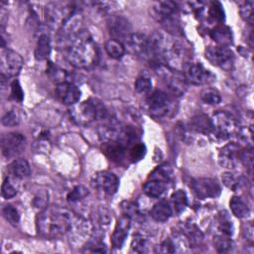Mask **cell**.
Segmentation results:
<instances>
[{
  "mask_svg": "<svg viewBox=\"0 0 254 254\" xmlns=\"http://www.w3.org/2000/svg\"><path fill=\"white\" fill-rule=\"evenodd\" d=\"M253 149L251 146L240 150L239 161L250 171H252L253 169Z\"/></svg>",
  "mask_w": 254,
  "mask_h": 254,
  "instance_id": "b9f144b4",
  "label": "cell"
},
{
  "mask_svg": "<svg viewBox=\"0 0 254 254\" xmlns=\"http://www.w3.org/2000/svg\"><path fill=\"white\" fill-rule=\"evenodd\" d=\"M193 193L200 199L217 197L221 192L220 185L216 180L210 178H198L191 181L190 185Z\"/></svg>",
  "mask_w": 254,
  "mask_h": 254,
  "instance_id": "8fae6325",
  "label": "cell"
},
{
  "mask_svg": "<svg viewBox=\"0 0 254 254\" xmlns=\"http://www.w3.org/2000/svg\"><path fill=\"white\" fill-rule=\"evenodd\" d=\"M1 193L3 195V197L5 198H11L13 196H15L17 194V190L16 188L10 183L9 179H5L2 187H1Z\"/></svg>",
  "mask_w": 254,
  "mask_h": 254,
  "instance_id": "7dc6e473",
  "label": "cell"
},
{
  "mask_svg": "<svg viewBox=\"0 0 254 254\" xmlns=\"http://www.w3.org/2000/svg\"><path fill=\"white\" fill-rule=\"evenodd\" d=\"M222 5L215 1L211 2L208 8V19L213 23H221L224 20V11L222 9Z\"/></svg>",
  "mask_w": 254,
  "mask_h": 254,
  "instance_id": "e575fe53",
  "label": "cell"
},
{
  "mask_svg": "<svg viewBox=\"0 0 254 254\" xmlns=\"http://www.w3.org/2000/svg\"><path fill=\"white\" fill-rule=\"evenodd\" d=\"M213 245L217 252L224 253V252H227L231 248L232 241L230 239V236L220 233V234H217L214 236Z\"/></svg>",
  "mask_w": 254,
  "mask_h": 254,
  "instance_id": "836d02e7",
  "label": "cell"
},
{
  "mask_svg": "<svg viewBox=\"0 0 254 254\" xmlns=\"http://www.w3.org/2000/svg\"><path fill=\"white\" fill-rule=\"evenodd\" d=\"M126 146L120 141H104L102 152L112 162L119 163L125 156Z\"/></svg>",
  "mask_w": 254,
  "mask_h": 254,
  "instance_id": "44dd1931",
  "label": "cell"
},
{
  "mask_svg": "<svg viewBox=\"0 0 254 254\" xmlns=\"http://www.w3.org/2000/svg\"><path fill=\"white\" fill-rule=\"evenodd\" d=\"M150 213H151V216L156 221L164 222L171 217L173 210L170 205V202L167 199H161L154 204Z\"/></svg>",
  "mask_w": 254,
  "mask_h": 254,
  "instance_id": "7402d4cb",
  "label": "cell"
},
{
  "mask_svg": "<svg viewBox=\"0 0 254 254\" xmlns=\"http://www.w3.org/2000/svg\"><path fill=\"white\" fill-rule=\"evenodd\" d=\"M20 123V116L17 111L10 110L2 117V124L5 126H16Z\"/></svg>",
  "mask_w": 254,
  "mask_h": 254,
  "instance_id": "f6af8a7d",
  "label": "cell"
},
{
  "mask_svg": "<svg viewBox=\"0 0 254 254\" xmlns=\"http://www.w3.org/2000/svg\"><path fill=\"white\" fill-rule=\"evenodd\" d=\"M70 116L73 121L80 125H87L96 120H104L108 117L105 105L96 98H89L70 109Z\"/></svg>",
  "mask_w": 254,
  "mask_h": 254,
  "instance_id": "3957f363",
  "label": "cell"
},
{
  "mask_svg": "<svg viewBox=\"0 0 254 254\" xmlns=\"http://www.w3.org/2000/svg\"><path fill=\"white\" fill-rule=\"evenodd\" d=\"M131 248L134 252H137V253H148L151 251V246L149 241L140 234H137L134 236L131 243Z\"/></svg>",
  "mask_w": 254,
  "mask_h": 254,
  "instance_id": "d590c367",
  "label": "cell"
},
{
  "mask_svg": "<svg viewBox=\"0 0 254 254\" xmlns=\"http://www.w3.org/2000/svg\"><path fill=\"white\" fill-rule=\"evenodd\" d=\"M11 94L12 96L18 100V101H22L23 98H24V92L22 90V87L19 83L18 80H14L12 83H11Z\"/></svg>",
  "mask_w": 254,
  "mask_h": 254,
  "instance_id": "c3c4849f",
  "label": "cell"
},
{
  "mask_svg": "<svg viewBox=\"0 0 254 254\" xmlns=\"http://www.w3.org/2000/svg\"><path fill=\"white\" fill-rule=\"evenodd\" d=\"M107 27L109 34L112 36V39H115L119 42H126L132 34L130 22L121 15H113L109 17L107 21Z\"/></svg>",
  "mask_w": 254,
  "mask_h": 254,
  "instance_id": "5bb4252c",
  "label": "cell"
},
{
  "mask_svg": "<svg viewBox=\"0 0 254 254\" xmlns=\"http://www.w3.org/2000/svg\"><path fill=\"white\" fill-rule=\"evenodd\" d=\"M253 7H254L253 1H246L239 8V13L242 19L245 20L250 25H253V19H254Z\"/></svg>",
  "mask_w": 254,
  "mask_h": 254,
  "instance_id": "f35d334b",
  "label": "cell"
},
{
  "mask_svg": "<svg viewBox=\"0 0 254 254\" xmlns=\"http://www.w3.org/2000/svg\"><path fill=\"white\" fill-rule=\"evenodd\" d=\"M88 194V190L83 186H76L72 189V190L67 194V200L70 202L78 201L84 198Z\"/></svg>",
  "mask_w": 254,
  "mask_h": 254,
  "instance_id": "ee69618b",
  "label": "cell"
},
{
  "mask_svg": "<svg viewBox=\"0 0 254 254\" xmlns=\"http://www.w3.org/2000/svg\"><path fill=\"white\" fill-rule=\"evenodd\" d=\"M190 128L198 133L207 135L211 133V120L205 114H197L190 119Z\"/></svg>",
  "mask_w": 254,
  "mask_h": 254,
  "instance_id": "cb8c5ba5",
  "label": "cell"
},
{
  "mask_svg": "<svg viewBox=\"0 0 254 254\" xmlns=\"http://www.w3.org/2000/svg\"><path fill=\"white\" fill-rule=\"evenodd\" d=\"M131 225V218L127 215H122L117 220L114 231L111 235V244L114 248H121L128 235V231Z\"/></svg>",
  "mask_w": 254,
  "mask_h": 254,
  "instance_id": "ffe728a7",
  "label": "cell"
},
{
  "mask_svg": "<svg viewBox=\"0 0 254 254\" xmlns=\"http://www.w3.org/2000/svg\"><path fill=\"white\" fill-rule=\"evenodd\" d=\"M2 214L4 218L12 225H16L20 221V214L17 208L12 204H6L2 209Z\"/></svg>",
  "mask_w": 254,
  "mask_h": 254,
  "instance_id": "74e56055",
  "label": "cell"
},
{
  "mask_svg": "<svg viewBox=\"0 0 254 254\" xmlns=\"http://www.w3.org/2000/svg\"><path fill=\"white\" fill-rule=\"evenodd\" d=\"M56 93L58 98L64 104L74 105L80 98V90L78 87L70 81H65L57 84Z\"/></svg>",
  "mask_w": 254,
  "mask_h": 254,
  "instance_id": "e0dca14e",
  "label": "cell"
},
{
  "mask_svg": "<svg viewBox=\"0 0 254 254\" xmlns=\"http://www.w3.org/2000/svg\"><path fill=\"white\" fill-rule=\"evenodd\" d=\"M88 247L90 248L89 249L90 252H106V246L102 242H100L98 240L91 241L88 244Z\"/></svg>",
  "mask_w": 254,
  "mask_h": 254,
  "instance_id": "f907efd6",
  "label": "cell"
},
{
  "mask_svg": "<svg viewBox=\"0 0 254 254\" xmlns=\"http://www.w3.org/2000/svg\"><path fill=\"white\" fill-rule=\"evenodd\" d=\"M154 17L157 18L158 21L162 22L164 26L169 31H177L179 26L176 23L175 15L177 13L178 7L177 4L173 1H159L156 2L153 7Z\"/></svg>",
  "mask_w": 254,
  "mask_h": 254,
  "instance_id": "9c48e42d",
  "label": "cell"
},
{
  "mask_svg": "<svg viewBox=\"0 0 254 254\" xmlns=\"http://www.w3.org/2000/svg\"><path fill=\"white\" fill-rule=\"evenodd\" d=\"M74 12V8H70L64 3H49L44 12L46 24L52 30H60Z\"/></svg>",
  "mask_w": 254,
  "mask_h": 254,
  "instance_id": "5b68a950",
  "label": "cell"
},
{
  "mask_svg": "<svg viewBox=\"0 0 254 254\" xmlns=\"http://www.w3.org/2000/svg\"><path fill=\"white\" fill-rule=\"evenodd\" d=\"M121 208L124 215H127L130 218L136 217L139 214L138 206L132 201H123L121 203Z\"/></svg>",
  "mask_w": 254,
  "mask_h": 254,
  "instance_id": "bcb514c9",
  "label": "cell"
},
{
  "mask_svg": "<svg viewBox=\"0 0 254 254\" xmlns=\"http://www.w3.org/2000/svg\"><path fill=\"white\" fill-rule=\"evenodd\" d=\"M111 220H112V214L110 213V211L107 208L101 207L97 210L96 221H97V224L101 228H104V227L108 226Z\"/></svg>",
  "mask_w": 254,
  "mask_h": 254,
  "instance_id": "7bdbcfd3",
  "label": "cell"
},
{
  "mask_svg": "<svg viewBox=\"0 0 254 254\" xmlns=\"http://www.w3.org/2000/svg\"><path fill=\"white\" fill-rule=\"evenodd\" d=\"M200 98L207 104L215 105L220 102L221 97L217 90L213 88H204L200 92Z\"/></svg>",
  "mask_w": 254,
  "mask_h": 254,
  "instance_id": "8d00e7d4",
  "label": "cell"
},
{
  "mask_svg": "<svg viewBox=\"0 0 254 254\" xmlns=\"http://www.w3.org/2000/svg\"><path fill=\"white\" fill-rule=\"evenodd\" d=\"M26 146V138L23 134L12 132L4 135L1 142L2 154L6 158H13L21 154Z\"/></svg>",
  "mask_w": 254,
  "mask_h": 254,
  "instance_id": "4fadbf2b",
  "label": "cell"
},
{
  "mask_svg": "<svg viewBox=\"0 0 254 254\" xmlns=\"http://www.w3.org/2000/svg\"><path fill=\"white\" fill-rule=\"evenodd\" d=\"M221 179H222L223 185L233 191L241 189L243 186H245V183H246V180L244 177L238 176V175L230 173V172L224 173L222 175Z\"/></svg>",
  "mask_w": 254,
  "mask_h": 254,
  "instance_id": "83f0119b",
  "label": "cell"
},
{
  "mask_svg": "<svg viewBox=\"0 0 254 254\" xmlns=\"http://www.w3.org/2000/svg\"><path fill=\"white\" fill-rule=\"evenodd\" d=\"M125 43L127 44L129 50L134 55L148 60V54H149L148 37H146L141 33H132Z\"/></svg>",
  "mask_w": 254,
  "mask_h": 254,
  "instance_id": "d6986e66",
  "label": "cell"
},
{
  "mask_svg": "<svg viewBox=\"0 0 254 254\" xmlns=\"http://www.w3.org/2000/svg\"><path fill=\"white\" fill-rule=\"evenodd\" d=\"M105 51L113 59H121L125 53V47L122 42L110 39L105 42Z\"/></svg>",
  "mask_w": 254,
  "mask_h": 254,
  "instance_id": "4dcf8cb0",
  "label": "cell"
},
{
  "mask_svg": "<svg viewBox=\"0 0 254 254\" xmlns=\"http://www.w3.org/2000/svg\"><path fill=\"white\" fill-rule=\"evenodd\" d=\"M171 175L172 169L169 165L159 166L150 174L149 179L144 184V192L150 197H159L165 191Z\"/></svg>",
  "mask_w": 254,
  "mask_h": 254,
  "instance_id": "277c9868",
  "label": "cell"
},
{
  "mask_svg": "<svg viewBox=\"0 0 254 254\" xmlns=\"http://www.w3.org/2000/svg\"><path fill=\"white\" fill-rule=\"evenodd\" d=\"M146 155V146L143 143H134L129 150V157L132 162L142 160Z\"/></svg>",
  "mask_w": 254,
  "mask_h": 254,
  "instance_id": "60d3db41",
  "label": "cell"
},
{
  "mask_svg": "<svg viewBox=\"0 0 254 254\" xmlns=\"http://www.w3.org/2000/svg\"><path fill=\"white\" fill-rule=\"evenodd\" d=\"M66 58L78 68H89L96 64L98 50L88 31L79 30L69 38Z\"/></svg>",
  "mask_w": 254,
  "mask_h": 254,
  "instance_id": "7a4b0ae2",
  "label": "cell"
},
{
  "mask_svg": "<svg viewBox=\"0 0 254 254\" xmlns=\"http://www.w3.org/2000/svg\"><path fill=\"white\" fill-rule=\"evenodd\" d=\"M210 37L221 47H227L232 43L231 30L224 25L214 27L210 31Z\"/></svg>",
  "mask_w": 254,
  "mask_h": 254,
  "instance_id": "603a6c76",
  "label": "cell"
},
{
  "mask_svg": "<svg viewBox=\"0 0 254 254\" xmlns=\"http://www.w3.org/2000/svg\"><path fill=\"white\" fill-rule=\"evenodd\" d=\"M135 89L139 93H148L152 89V80L147 75H140L135 81Z\"/></svg>",
  "mask_w": 254,
  "mask_h": 254,
  "instance_id": "ab89813d",
  "label": "cell"
},
{
  "mask_svg": "<svg viewBox=\"0 0 254 254\" xmlns=\"http://www.w3.org/2000/svg\"><path fill=\"white\" fill-rule=\"evenodd\" d=\"M47 74L50 76V78L55 81L57 84L68 81L67 80V72L66 70L63 69L62 67L54 64L53 63H49L47 67Z\"/></svg>",
  "mask_w": 254,
  "mask_h": 254,
  "instance_id": "1f68e13d",
  "label": "cell"
},
{
  "mask_svg": "<svg viewBox=\"0 0 254 254\" xmlns=\"http://www.w3.org/2000/svg\"><path fill=\"white\" fill-rule=\"evenodd\" d=\"M240 148L235 143H228L219 151V164L227 169H234L239 161Z\"/></svg>",
  "mask_w": 254,
  "mask_h": 254,
  "instance_id": "ac0fdd59",
  "label": "cell"
},
{
  "mask_svg": "<svg viewBox=\"0 0 254 254\" xmlns=\"http://www.w3.org/2000/svg\"><path fill=\"white\" fill-rule=\"evenodd\" d=\"M217 227L220 233L231 236L233 233V224L226 211H220L217 215Z\"/></svg>",
  "mask_w": 254,
  "mask_h": 254,
  "instance_id": "d6a6232c",
  "label": "cell"
},
{
  "mask_svg": "<svg viewBox=\"0 0 254 254\" xmlns=\"http://www.w3.org/2000/svg\"><path fill=\"white\" fill-rule=\"evenodd\" d=\"M211 120V132L219 139H227L238 129L235 118L226 111H216Z\"/></svg>",
  "mask_w": 254,
  "mask_h": 254,
  "instance_id": "8992f818",
  "label": "cell"
},
{
  "mask_svg": "<svg viewBox=\"0 0 254 254\" xmlns=\"http://www.w3.org/2000/svg\"><path fill=\"white\" fill-rule=\"evenodd\" d=\"M184 234L187 237L186 239L190 242V245H191L192 247H196L197 245H199L202 240L201 231L199 230V228L191 223H188L185 225Z\"/></svg>",
  "mask_w": 254,
  "mask_h": 254,
  "instance_id": "f1b7e54d",
  "label": "cell"
},
{
  "mask_svg": "<svg viewBox=\"0 0 254 254\" xmlns=\"http://www.w3.org/2000/svg\"><path fill=\"white\" fill-rule=\"evenodd\" d=\"M175 242L171 239H166L164 240L161 245H160V252L162 253H173L176 252V247H175Z\"/></svg>",
  "mask_w": 254,
  "mask_h": 254,
  "instance_id": "681fc988",
  "label": "cell"
},
{
  "mask_svg": "<svg viewBox=\"0 0 254 254\" xmlns=\"http://www.w3.org/2000/svg\"><path fill=\"white\" fill-rule=\"evenodd\" d=\"M147 105L150 114L155 118L167 116L173 107L170 96L162 90H154L147 98Z\"/></svg>",
  "mask_w": 254,
  "mask_h": 254,
  "instance_id": "ba28073f",
  "label": "cell"
},
{
  "mask_svg": "<svg viewBox=\"0 0 254 254\" xmlns=\"http://www.w3.org/2000/svg\"><path fill=\"white\" fill-rule=\"evenodd\" d=\"M205 58L213 65H216L224 70L231 69L234 64V54L227 47H208L205 50Z\"/></svg>",
  "mask_w": 254,
  "mask_h": 254,
  "instance_id": "30bf717a",
  "label": "cell"
},
{
  "mask_svg": "<svg viewBox=\"0 0 254 254\" xmlns=\"http://www.w3.org/2000/svg\"><path fill=\"white\" fill-rule=\"evenodd\" d=\"M52 46L50 37L46 34H42L37 42V46L35 49V57L38 61L47 60L51 54Z\"/></svg>",
  "mask_w": 254,
  "mask_h": 254,
  "instance_id": "4316f807",
  "label": "cell"
},
{
  "mask_svg": "<svg viewBox=\"0 0 254 254\" xmlns=\"http://www.w3.org/2000/svg\"><path fill=\"white\" fill-rule=\"evenodd\" d=\"M39 234L48 239L60 238L65 235L72 227V214L65 208L48 206L37 216Z\"/></svg>",
  "mask_w": 254,
  "mask_h": 254,
  "instance_id": "6da1fadb",
  "label": "cell"
},
{
  "mask_svg": "<svg viewBox=\"0 0 254 254\" xmlns=\"http://www.w3.org/2000/svg\"><path fill=\"white\" fill-rule=\"evenodd\" d=\"M93 185L97 190L112 195L118 190L119 180L115 174L108 171H103L95 175Z\"/></svg>",
  "mask_w": 254,
  "mask_h": 254,
  "instance_id": "9a60e30c",
  "label": "cell"
},
{
  "mask_svg": "<svg viewBox=\"0 0 254 254\" xmlns=\"http://www.w3.org/2000/svg\"><path fill=\"white\" fill-rule=\"evenodd\" d=\"M158 72L166 80L169 90L176 96L183 95L187 89L186 77L181 72L174 70L165 64H157Z\"/></svg>",
  "mask_w": 254,
  "mask_h": 254,
  "instance_id": "52a82bcc",
  "label": "cell"
},
{
  "mask_svg": "<svg viewBox=\"0 0 254 254\" xmlns=\"http://www.w3.org/2000/svg\"><path fill=\"white\" fill-rule=\"evenodd\" d=\"M10 174L17 179H25L30 176V165L25 159H16L8 167Z\"/></svg>",
  "mask_w": 254,
  "mask_h": 254,
  "instance_id": "d4e9b609",
  "label": "cell"
},
{
  "mask_svg": "<svg viewBox=\"0 0 254 254\" xmlns=\"http://www.w3.org/2000/svg\"><path fill=\"white\" fill-rule=\"evenodd\" d=\"M24 61L20 54L12 50H3L1 54V74L6 77L16 76L22 69Z\"/></svg>",
  "mask_w": 254,
  "mask_h": 254,
  "instance_id": "7c38bea8",
  "label": "cell"
},
{
  "mask_svg": "<svg viewBox=\"0 0 254 254\" xmlns=\"http://www.w3.org/2000/svg\"><path fill=\"white\" fill-rule=\"evenodd\" d=\"M229 206L236 217L245 218L250 214V207L248 203L239 195H233L230 198Z\"/></svg>",
  "mask_w": 254,
  "mask_h": 254,
  "instance_id": "484cf974",
  "label": "cell"
},
{
  "mask_svg": "<svg viewBox=\"0 0 254 254\" xmlns=\"http://www.w3.org/2000/svg\"><path fill=\"white\" fill-rule=\"evenodd\" d=\"M171 202L176 213H181L188 205V196L183 190H177L171 195Z\"/></svg>",
  "mask_w": 254,
  "mask_h": 254,
  "instance_id": "f546056e",
  "label": "cell"
},
{
  "mask_svg": "<svg viewBox=\"0 0 254 254\" xmlns=\"http://www.w3.org/2000/svg\"><path fill=\"white\" fill-rule=\"evenodd\" d=\"M185 77L190 82L196 85L205 84L213 81L214 79V75L199 63L189 64L186 70Z\"/></svg>",
  "mask_w": 254,
  "mask_h": 254,
  "instance_id": "2e32d148",
  "label": "cell"
}]
</instances>
